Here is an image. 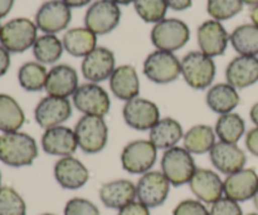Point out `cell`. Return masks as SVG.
I'll use <instances>...</instances> for the list:
<instances>
[{
  "mask_svg": "<svg viewBox=\"0 0 258 215\" xmlns=\"http://www.w3.org/2000/svg\"><path fill=\"white\" fill-rule=\"evenodd\" d=\"M64 50L63 43L55 34H44L37 38L33 45V54L42 64H53L58 62Z\"/></svg>",
  "mask_w": 258,
  "mask_h": 215,
  "instance_id": "836d02e7",
  "label": "cell"
},
{
  "mask_svg": "<svg viewBox=\"0 0 258 215\" xmlns=\"http://www.w3.org/2000/svg\"><path fill=\"white\" fill-rule=\"evenodd\" d=\"M246 148L252 155L258 158V127L252 128L246 135Z\"/></svg>",
  "mask_w": 258,
  "mask_h": 215,
  "instance_id": "b9f144b4",
  "label": "cell"
},
{
  "mask_svg": "<svg viewBox=\"0 0 258 215\" xmlns=\"http://www.w3.org/2000/svg\"><path fill=\"white\" fill-rule=\"evenodd\" d=\"M40 215H55V214H52V213H44V214H40Z\"/></svg>",
  "mask_w": 258,
  "mask_h": 215,
  "instance_id": "f5cc1de1",
  "label": "cell"
},
{
  "mask_svg": "<svg viewBox=\"0 0 258 215\" xmlns=\"http://www.w3.org/2000/svg\"><path fill=\"white\" fill-rule=\"evenodd\" d=\"M193 0H166V4L170 9L175 10V12H183L188 8L191 7Z\"/></svg>",
  "mask_w": 258,
  "mask_h": 215,
  "instance_id": "ee69618b",
  "label": "cell"
},
{
  "mask_svg": "<svg viewBox=\"0 0 258 215\" xmlns=\"http://www.w3.org/2000/svg\"><path fill=\"white\" fill-rule=\"evenodd\" d=\"M181 76L186 85L194 90H207L216 77V63L201 50L189 52L180 60Z\"/></svg>",
  "mask_w": 258,
  "mask_h": 215,
  "instance_id": "3957f363",
  "label": "cell"
},
{
  "mask_svg": "<svg viewBox=\"0 0 258 215\" xmlns=\"http://www.w3.org/2000/svg\"><path fill=\"white\" fill-rule=\"evenodd\" d=\"M173 215H211V211L198 199H186L174 208Z\"/></svg>",
  "mask_w": 258,
  "mask_h": 215,
  "instance_id": "f35d334b",
  "label": "cell"
},
{
  "mask_svg": "<svg viewBox=\"0 0 258 215\" xmlns=\"http://www.w3.org/2000/svg\"><path fill=\"white\" fill-rule=\"evenodd\" d=\"M78 148L85 154H98L106 148L108 141V126L105 117L83 115L75 126Z\"/></svg>",
  "mask_w": 258,
  "mask_h": 215,
  "instance_id": "7a4b0ae2",
  "label": "cell"
},
{
  "mask_svg": "<svg viewBox=\"0 0 258 215\" xmlns=\"http://www.w3.org/2000/svg\"><path fill=\"white\" fill-rule=\"evenodd\" d=\"M249 18H251L252 23L258 27V4L254 5V7H252L251 12H249Z\"/></svg>",
  "mask_w": 258,
  "mask_h": 215,
  "instance_id": "c3c4849f",
  "label": "cell"
},
{
  "mask_svg": "<svg viewBox=\"0 0 258 215\" xmlns=\"http://www.w3.org/2000/svg\"><path fill=\"white\" fill-rule=\"evenodd\" d=\"M122 117L128 127L138 131H150L151 127L160 120V110L153 101L136 97L125 102Z\"/></svg>",
  "mask_w": 258,
  "mask_h": 215,
  "instance_id": "4fadbf2b",
  "label": "cell"
},
{
  "mask_svg": "<svg viewBox=\"0 0 258 215\" xmlns=\"http://www.w3.org/2000/svg\"><path fill=\"white\" fill-rule=\"evenodd\" d=\"M40 144L45 154L59 158L72 156L78 149L75 130L63 125L45 130Z\"/></svg>",
  "mask_w": 258,
  "mask_h": 215,
  "instance_id": "ffe728a7",
  "label": "cell"
},
{
  "mask_svg": "<svg viewBox=\"0 0 258 215\" xmlns=\"http://www.w3.org/2000/svg\"><path fill=\"white\" fill-rule=\"evenodd\" d=\"M70 8H82L90 4L92 0H63Z\"/></svg>",
  "mask_w": 258,
  "mask_h": 215,
  "instance_id": "bcb514c9",
  "label": "cell"
},
{
  "mask_svg": "<svg viewBox=\"0 0 258 215\" xmlns=\"http://www.w3.org/2000/svg\"><path fill=\"white\" fill-rule=\"evenodd\" d=\"M168 179L161 171H149L136 184V199L149 209L163 205L170 194Z\"/></svg>",
  "mask_w": 258,
  "mask_h": 215,
  "instance_id": "8fae6325",
  "label": "cell"
},
{
  "mask_svg": "<svg viewBox=\"0 0 258 215\" xmlns=\"http://www.w3.org/2000/svg\"><path fill=\"white\" fill-rule=\"evenodd\" d=\"M244 4L251 5V7H254V5L258 4V0H243Z\"/></svg>",
  "mask_w": 258,
  "mask_h": 215,
  "instance_id": "f907efd6",
  "label": "cell"
},
{
  "mask_svg": "<svg viewBox=\"0 0 258 215\" xmlns=\"http://www.w3.org/2000/svg\"><path fill=\"white\" fill-rule=\"evenodd\" d=\"M227 83L236 90L251 87L258 82V58L251 55H238L228 63L226 68Z\"/></svg>",
  "mask_w": 258,
  "mask_h": 215,
  "instance_id": "7402d4cb",
  "label": "cell"
},
{
  "mask_svg": "<svg viewBox=\"0 0 258 215\" xmlns=\"http://www.w3.org/2000/svg\"><path fill=\"white\" fill-rule=\"evenodd\" d=\"M72 102L80 112L87 116L105 117L111 108L110 96L98 83L81 85L72 96Z\"/></svg>",
  "mask_w": 258,
  "mask_h": 215,
  "instance_id": "30bf717a",
  "label": "cell"
},
{
  "mask_svg": "<svg viewBox=\"0 0 258 215\" xmlns=\"http://www.w3.org/2000/svg\"><path fill=\"white\" fill-rule=\"evenodd\" d=\"M252 200H253L254 208H256V209H257V211H258V189H257L256 194H254V196H253V199H252Z\"/></svg>",
  "mask_w": 258,
  "mask_h": 215,
  "instance_id": "816d5d0a",
  "label": "cell"
},
{
  "mask_svg": "<svg viewBox=\"0 0 258 215\" xmlns=\"http://www.w3.org/2000/svg\"><path fill=\"white\" fill-rule=\"evenodd\" d=\"M115 64V54L112 50L105 47H97L83 58L81 70L88 82L100 83L110 80L113 70L116 69Z\"/></svg>",
  "mask_w": 258,
  "mask_h": 215,
  "instance_id": "9a60e30c",
  "label": "cell"
},
{
  "mask_svg": "<svg viewBox=\"0 0 258 215\" xmlns=\"http://www.w3.org/2000/svg\"><path fill=\"white\" fill-rule=\"evenodd\" d=\"M224 196L238 203L253 199L258 189V174L254 169H242L231 174L223 181Z\"/></svg>",
  "mask_w": 258,
  "mask_h": 215,
  "instance_id": "44dd1931",
  "label": "cell"
},
{
  "mask_svg": "<svg viewBox=\"0 0 258 215\" xmlns=\"http://www.w3.org/2000/svg\"><path fill=\"white\" fill-rule=\"evenodd\" d=\"M25 122L24 111L9 95H0V131L17 132Z\"/></svg>",
  "mask_w": 258,
  "mask_h": 215,
  "instance_id": "f546056e",
  "label": "cell"
},
{
  "mask_svg": "<svg viewBox=\"0 0 258 215\" xmlns=\"http://www.w3.org/2000/svg\"><path fill=\"white\" fill-rule=\"evenodd\" d=\"M38 158L34 138L24 132H8L0 136V161L12 168L29 166Z\"/></svg>",
  "mask_w": 258,
  "mask_h": 215,
  "instance_id": "6da1fadb",
  "label": "cell"
},
{
  "mask_svg": "<svg viewBox=\"0 0 258 215\" xmlns=\"http://www.w3.org/2000/svg\"><path fill=\"white\" fill-rule=\"evenodd\" d=\"M110 90L120 101L134 100L140 93V80L135 68L130 64L116 67L110 77Z\"/></svg>",
  "mask_w": 258,
  "mask_h": 215,
  "instance_id": "d4e9b609",
  "label": "cell"
},
{
  "mask_svg": "<svg viewBox=\"0 0 258 215\" xmlns=\"http://www.w3.org/2000/svg\"><path fill=\"white\" fill-rule=\"evenodd\" d=\"M38 28L35 23L27 18H17L2 28V47L9 53H23L33 47L37 40Z\"/></svg>",
  "mask_w": 258,
  "mask_h": 215,
  "instance_id": "8992f818",
  "label": "cell"
},
{
  "mask_svg": "<svg viewBox=\"0 0 258 215\" xmlns=\"http://www.w3.org/2000/svg\"><path fill=\"white\" fill-rule=\"evenodd\" d=\"M78 87L77 70L68 64H58L48 72L44 90L49 96L68 98L75 95Z\"/></svg>",
  "mask_w": 258,
  "mask_h": 215,
  "instance_id": "603a6c76",
  "label": "cell"
},
{
  "mask_svg": "<svg viewBox=\"0 0 258 215\" xmlns=\"http://www.w3.org/2000/svg\"><path fill=\"white\" fill-rule=\"evenodd\" d=\"M27 205L17 190L10 186L0 188V215H25Z\"/></svg>",
  "mask_w": 258,
  "mask_h": 215,
  "instance_id": "8d00e7d4",
  "label": "cell"
},
{
  "mask_svg": "<svg viewBox=\"0 0 258 215\" xmlns=\"http://www.w3.org/2000/svg\"><path fill=\"white\" fill-rule=\"evenodd\" d=\"M160 164L161 173L173 186L189 184L197 170L193 155L180 146L164 151Z\"/></svg>",
  "mask_w": 258,
  "mask_h": 215,
  "instance_id": "277c9868",
  "label": "cell"
},
{
  "mask_svg": "<svg viewBox=\"0 0 258 215\" xmlns=\"http://www.w3.org/2000/svg\"><path fill=\"white\" fill-rule=\"evenodd\" d=\"M10 67V55L9 52L4 47H0V77L8 72Z\"/></svg>",
  "mask_w": 258,
  "mask_h": 215,
  "instance_id": "7bdbcfd3",
  "label": "cell"
},
{
  "mask_svg": "<svg viewBox=\"0 0 258 215\" xmlns=\"http://www.w3.org/2000/svg\"><path fill=\"white\" fill-rule=\"evenodd\" d=\"M2 28H3V27H2V25H0V34H2Z\"/></svg>",
  "mask_w": 258,
  "mask_h": 215,
  "instance_id": "9f6ffc18",
  "label": "cell"
},
{
  "mask_svg": "<svg viewBox=\"0 0 258 215\" xmlns=\"http://www.w3.org/2000/svg\"><path fill=\"white\" fill-rule=\"evenodd\" d=\"M183 126L175 118H160L149 131V141L158 150H168L175 148L179 141L183 140Z\"/></svg>",
  "mask_w": 258,
  "mask_h": 215,
  "instance_id": "484cf974",
  "label": "cell"
},
{
  "mask_svg": "<svg viewBox=\"0 0 258 215\" xmlns=\"http://www.w3.org/2000/svg\"><path fill=\"white\" fill-rule=\"evenodd\" d=\"M64 215H101L95 203L85 198H72L66 203Z\"/></svg>",
  "mask_w": 258,
  "mask_h": 215,
  "instance_id": "74e56055",
  "label": "cell"
},
{
  "mask_svg": "<svg viewBox=\"0 0 258 215\" xmlns=\"http://www.w3.org/2000/svg\"><path fill=\"white\" fill-rule=\"evenodd\" d=\"M53 173L55 181L67 190H77L83 188L90 179V171L85 164L73 156L60 158L54 164Z\"/></svg>",
  "mask_w": 258,
  "mask_h": 215,
  "instance_id": "d6986e66",
  "label": "cell"
},
{
  "mask_svg": "<svg viewBox=\"0 0 258 215\" xmlns=\"http://www.w3.org/2000/svg\"><path fill=\"white\" fill-rule=\"evenodd\" d=\"M150 38L158 50L174 53L189 42L190 30L183 20L170 18L156 23L151 30Z\"/></svg>",
  "mask_w": 258,
  "mask_h": 215,
  "instance_id": "5b68a950",
  "label": "cell"
},
{
  "mask_svg": "<svg viewBox=\"0 0 258 215\" xmlns=\"http://www.w3.org/2000/svg\"><path fill=\"white\" fill-rule=\"evenodd\" d=\"M14 5V0H0V19L7 17Z\"/></svg>",
  "mask_w": 258,
  "mask_h": 215,
  "instance_id": "f6af8a7d",
  "label": "cell"
},
{
  "mask_svg": "<svg viewBox=\"0 0 258 215\" xmlns=\"http://www.w3.org/2000/svg\"><path fill=\"white\" fill-rule=\"evenodd\" d=\"M101 201L106 208L120 210L136 199V185L126 179L108 181L98 191Z\"/></svg>",
  "mask_w": 258,
  "mask_h": 215,
  "instance_id": "cb8c5ba5",
  "label": "cell"
},
{
  "mask_svg": "<svg viewBox=\"0 0 258 215\" xmlns=\"http://www.w3.org/2000/svg\"><path fill=\"white\" fill-rule=\"evenodd\" d=\"M211 163L224 175H231L244 169L247 163L246 153L237 144L218 141L209 151Z\"/></svg>",
  "mask_w": 258,
  "mask_h": 215,
  "instance_id": "e0dca14e",
  "label": "cell"
},
{
  "mask_svg": "<svg viewBox=\"0 0 258 215\" xmlns=\"http://www.w3.org/2000/svg\"><path fill=\"white\" fill-rule=\"evenodd\" d=\"M121 20L120 5L112 0H97L92 3L85 15V25L96 35L112 32Z\"/></svg>",
  "mask_w": 258,
  "mask_h": 215,
  "instance_id": "9c48e42d",
  "label": "cell"
},
{
  "mask_svg": "<svg viewBox=\"0 0 258 215\" xmlns=\"http://www.w3.org/2000/svg\"><path fill=\"white\" fill-rule=\"evenodd\" d=\"M47 77V68L39 62L24 63L18 72V81H19L20 87L28 92H39L44 90Z\"/></svg>",
  "mask_w": 258,
  "mask_h": 215,
  "instance_id": "d6a6232c",
  "label": "cell"
},
{
  "mask_svg": "<svg viewBox=\"0 0 258 215\" xmlns=\"http://www.w3.org/2000/svg\"><path fill=\"white\" fill-rule=\"evenodd\" d=\"M206 102L209 110L221 116L233 112L238 107L241 97L238 91L229 83H218L209 87Z\"/></svg>",
  "mask_w": 258,
  "mask_h": 215,
  "instance_id": "4316f807",
  "label": "cell"
},
{
  "mask_svg": "<svg viewBox=\"0 0 258 215\" xmlns=\"http://www.w3.org/2000/svg\"><path fill=\"white\" fill-rule=\"evenodd\" d=\"M249 118L254 123V126L258 127V102L254 103L251 110H249Z\"/></svg>",
  "mask_w": 258,
  "mask_h": 215,
  "instance_id": "7dc6e473",
  "label": "cell"
},
{
  "mask_svg": "<svg viewBox=\"0 0 258 215\" xmlns=\"http://www.w3.org/2000/svg\"><path fill=\"white\" fill-rule=\"evenodd\" d=\"M134 8L144 22L156 24L165 19L169 7L166 0H135Z\"/></svg>",
  "mask_w": 258,
  "mask_h": 215,
  "instance_id": "e575fe53",
  "label": "cell"
},
{
  "mask_svg": "<svg viewBox=\"0 0 258 215\" xmlns=\"http://www.w3.org/2000/svg\"><path fill=\"white\" fill-rule=\"evenodd\" d=\"M112 2H115L117 5H128L135 2V0H112Z\"/></svg>",
  "mask_w": 258,
  "mask_h": 215,
  "instance_id": "681fc988",
  "label": "cell"
},
{
  "mask_svg": "<svg viewBox=\"0 0 258 215\" xmlns=\"http://www.w3.org/2000/svg\"><path fill=\"white\" fill-rule=\"evenodd\" d=\"M214 131L219 141L238 144V141L243 137L246 132V123L238 113H226V115L219 116Z\"/></svg>",
  "mask_w": 258,
  "mask_h": 215,
  "instance_id": "1f68e13d",
  "label": "cell"
},
{
  "mask_svg": "<svg viewBox=\"0 0 258 215\" xmlns=\"http://www.w3.org/2000/svg\"><path fill=\"white\" fill-rule=\"evenodd\" d=\"M63 47L73 57H83L97 48V35L87 28H72L63 35Z\"/></svg>",
  "mask_w": 258,
  "mask_h": 215,
  "instance_id": "83f0119b",
  "label": "cell"
},
{
  "mask_svg": "<svg viewBox=\"0 0 258 215\" xmlns=\"http://www.w3.org/2000/svg\"><path fill=\"white\" fill-rule=\"evenodd\" d=\"M247 215H258V213H251V214H247Z\"/></svg>",
  "mask_w": 258,
  "mask_h": 215,
  "instance_id": "11a10c76",
  "label": "cell"
},
{
  "mask_svg": "<svg viewBox=\"0 0 258 215\" xmlns=\"http://www.w3.org/2000/svg\"><path fill=\"white\" fill-rule=\"evenodd\" d=\"M188 185L196 198L204 204L216 203L224 195L223 180L209 169H197Z\"/></svg>",
  "mask_w": 258,
  "mask_h": 215,
  "instance_id": "2e32d148",
  "label": "cell"
},
{
  "mask_svg": "<svg viewBox=\"0 0 258 215\" xmlns=\"http://www.w3.org/2000/svg\"><path fill=\"white\" fill-rule=\"evenodd\" d=\"M158 160V149L149 140H135L128 142L121 153L123 170L134 175H144L151 171Z\"/></svg>",
  "mask_w": 258,
  "mask_h": 215,
  "instance_id": "ba28073f",
  "label": "cell"
},
{
  "mask_svg": "<svg viewBox=\"0 0 258 215\" xmlns=\"http://www.w3.org/2000/svg\"><path fill=\"white\" fill-rule=\"evenodd\" d=\"M144 75L156 85H168L181 75L180 60L174 53L158 50L150 53L144 62Z\"/></svg>",
  "mask_w": 258,
  "mask_h": 215,
  "instance_id": "52a82bcc",
  "label": "cell"
},
{
  "mask_svg": "<svg viewBox=\"0 0 258 215\" xmlns=\"http://www.w3.org/2000/svg\"><path fill=\"white\" fill-rule=\"evenodd\" d=\"M232 47L239 55H258V27L252 24H242L229 35Z\"/></svg>",
  "mask_w": 258,
  "mask_h": 215,
  "instance_id": "4dcf8cb0",
  "label": "cell"
},
{
  "mask_svg": "<svg viewBox=\"0 0 258 215\" xmlns=\"http://www.w3.org/2000/svg\"><path fill=\"white\" fill-rule=\"evenodd\" d=\"M211 215H243L241 205L238 201L223 196L216 203L212 204Z\"/></svg>",
  "mask_w": 258,
  "mask_h": 215,
  "instance_id": "ab89813d",
  "label": "cell"
},
{
  "mask_svg": "<svg viewBox=\"0 0 258 215\" xmlns=\"http://www.w3.org/2000/svg\"><path fill=\"white\" fill-rule=\"evenodd\" d=\"M0 184H2V173H0ZM2 188V186H0Z\"/></svg>",
  "mask_w": 258,
  "mask_h": 215,
  "instance_id": "db71d44e",
  "label": "cell"
},
{
  "mask_svg": "<svg viewBox=\"0 0 258 215\" xmlns=\"http://www.w3.org/2000/svg\"><path fill=\"white\" fill-rule=\"evenodd\" d=\"M216 131L211 126L196 125L184 133L183 148L191 155H203L216 145Z\"/></svg>",
  "mask_w": 258,
  "mask_h": 215,
  "instance_id": "f1b7e54d",
  "label": "cell"
},
{
  "mask_svg": "<svg viewBox=\"0 0 258 215\" xmlns=\"http://www.w3.org/2000/svg\"><path fill=\"white\" fill-rule=\"evenodd\" d=\"M72 116V103L68 98L49 96L42 98L34 110L38 125L44 130L62 126Z\"/></svg>",
  "mask_w": 258,
  "mask_h": 215,
  "instance_id": "5bb4252c",
  "label": "cell"
},
{
  "mask_svg": "<svg viewBox=\"0 0 258 215\" xmlns=\"http://www.w3.org/2000/svg\"><path fill=\"white\" fill-rule=\"evenodd\" d=\"M201 52L208 57L224 54L229 42V34L218 20H207L198 28L197 33Z\"/></svg>",
  "mask_w": 258,
  "mask_h": 215,
  "instance_id": "ac0fdd59",
  "label": "cell"
},
{
  "mask_svg": "<svg viewBox=\"0 0 258 215\" xmlns=\"http://www.w3.org/2000/svg\"><path fill=\"white\" fill-rule=\"evenodd\" d=\"M243 0H208L207 10L214 20H228L243 9Z\"/></svg>",
  "mask_w": 258,
  "mask_h": 215,
  "instance_id": "d590c367",
  "label": "cell"
},
{
  "mask_svg": "<svg viewBox=\"0 0 258 215\" xmlns=\"http://www.w3.org/2000/svg\"><path fill=\"white\" fill-rule=\"evenodd\" d=\"M72 8L63 0H48L43 3L35 14V25L45 34H55L70 25Z\"/></svg>",
  "mask_w": 258,
  "mask_h": 215,
  "instance_id": "7c38bea8",
  "label": "cell"
},
{
  "mask_svg": "<svg viewBox=\"0 0 258 215\" xmlns=\"http://www.w3.org/2000/svg\"><path fill=\"white\" fill-rule=\"evenodd\" d=\"M117 215H150V209L140 201H133L117 211Z\"/></svg>",
  "mask_w": 258,
  "mask_h": 215,
  "instance_id": "60d3db41",
  "label": "cell"
}]
</instances>
